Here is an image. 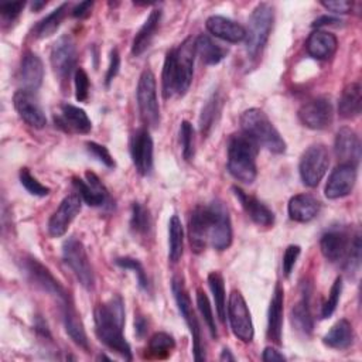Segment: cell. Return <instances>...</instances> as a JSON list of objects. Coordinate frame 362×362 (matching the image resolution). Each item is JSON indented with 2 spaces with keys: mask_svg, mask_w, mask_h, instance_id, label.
Segmentation results:
<instances>
[{
  "mask_svg": "<svg viewBox=\"0 0 362 362\" xmlns=\"http://www.w3.org/2000/svg\"><path fill=\"white\" fill-rule=\"evenodd\" d=\"M232 191H233L235 197L239 199L245 212L249 215V218L255 223H257L259 226H272L274 223L273 211L269 206H266L262 201L246 194L243 189H240L236 185L232 187Z\"/></svg>",
  "mask_w": 362,
  "mask_h": 362,
  "instance_id": "24",
  "label": "cell"
},
{
  "mask_svg": "<svg viewBox=\"0 0 362 362\" xmlns=\"http://www.w3.org/2000/svg\"><path fill=\"white\" fill-rule=\"evenodd\" d=\"M351 233L344 226H334L322 233L320 247L322 256L331 263L345 262L351 250Z\"/></svg>",
  "mask_w": 362,
  "mask_h": 362,
  "instance_id": "13",
  "label": "cell"
},
{
  "mask_svg": "<svg viewBox=\"0 0 362 362\" xmlns=\"http://www.w3.org/2000/svg\"><path fill=\"white\" fill-rule=\"evenodd\" d=\"M86 150H88V153H89L93 158H96L99 163H102V164L106 165L107 168H113V167L116 165V163H115L112 154L109 153V150H107L105 146L98 144V143H95V141H88V143H86Z\"/></svg>",
  "mask_w": 362,
  "mask_h": 362,
  "instance_id": "48",
  "label": "cell"
},
{
  "mask_svg": "<svg viewBox=\"0 0 362 362\" xmlns=\"http://www.w3.org/2000/svg\"><path fill=\"white\" fill-rule=\"evenodd\" d=\"M20 182L21 185L31 194L35 197H47L49 194V188L42 185L34 175H31L28 168H21L20 170Z\"/></svg>",
  "mask_w": 362,
  "mask_h": 362,
  "instance_id": "44",
  "label": "cell"
},
{
  "mask_svg": "<svg viewBox=\"0 0 362 362\" xmlns=\"http://www.w3.org/2000/svg\"><path fill=\"white\" fill-rule=\"evenodd\" d=\"M134 332L139 338H143L144 334L147 332V321L143 315H137L134 318Z\"/></svg>",
  "mask_w": 362,
  "mask_h": 362,
  "instance_id": "57",
  "label": "cell"
},
{
  "mask_svg": "<svg viewBox=\"0 0 362 362\" xmlns=\"http://www.w3.org/2000/svg\"><path fill=\"white\" fill-rule=\"evenodd\" d=\"M305 48L310 57L320 61H325L335 54L338 48V40L334 34L328 31L314 30L307 38Z\"/></svg>",
  "mask_w": 362,
  "mask_h": 362,
  "instance_id": "29",
  "label": "cell"
},
{
  "mask_svg": "<svg viewBox=\"0 0 362 362\" xmlns=\"http://www.w3.org/2000/svg\"><path fill=\"white\" fill-rule=\"evenodd\" d=\"M180 141L182 147V156L185 160H191L195 153L194 147V127L189 122L184 120L180 126Z\"/></svg>",
  "mask_w": 362,
  "mask_h": 362,
  "instance_id": "45",
  "label": "cell"
},
{
  "mask_svg": "<svg viewBox=\"0 0 362 362\" xmlns=\"http://www.w3.org/2000/svg\"><path fill=\"white\" fill-rule=\"evenodd\" d=\"M283 305L284 291L280 284H276L267 314V337L272 342L280 345L283 335Z\"/></svg>",
  "mask_w": 362,
  "mask_h": 362,
  "instance_id": "25",
  "label": "cell"
},
{
  "mask_svg": "<svg viewBox=\"0 0 362 362\" xmlns=\"http://www.w3.org/2000/svg\"><path fill=\"white\" fill-rule=\"evenodd\" d=\"M62 257L81 286L86 290H92L95 286V276L83 243L76 238H68L62 245Z\"/></svg>",
  "mask_w": 362,
  "mask_h": 362,
  "instance_id": "8",
  "label": "cell"
},
{
  "mask_svg": "<svg viewBox=\"0 0 362 362\" xmlns=\"http://www.w3.org/2000/svg\"><path fill=\"white\" fill-rule=\"evenodd\" d=\"M130 228L137 235H148L151 228L150 212L140 202H133L132 215H130Z\"/></svg>",
  "mask_w": 362,
  "mask_h": 362,
  "instance_id": "40",
  "label": "cell"
},
{
  "mask_svg": "<svg viewBox=\"0 0 362 362\" xmlns=\"http://www.w3.org/2000/svg\"><path fill=\"white\" fill-rule=\"evenodd\" d=\"M221 110V99L218 93H212L211 98L205 102L201 116H199V130L204 136H206L214 126V122L216 120V116Z\"/></svg>",
  "mask_w": 362,
  "mask_h": 362,
  "instance_id": "39",
  "label": "cell"
},
{
  "mask_svg": "<svg viewBox=\"0 0 362 362\" xmlns=\"http://www.w3.org/2000/svg\"><path fill=\"white\" fill-rule=\"evenodd\" d=\"M341 291H342V279L337 277L334 284L331 286L328 298H327V301L324 303V305L321 308V318H328V317H331L334 314V311L337 310V305L339 303Z\"/></svg>",
  "mask_w": 362,
  "mask_h": 362,
  "instance_id": "46",
  "label": "cell"
},
{
  "mask_svg": "<svg viewBox=\"0 0 362 362\" xmlns=\"http://www.w3.org/2000/svg\"><path fill=\"white\" fill-rule=\"evenodd\" d=\"M321 4L332 11V13H338V14H345L349 13L352 8V1L349 0H328V1H321Z\"/></svg>",
  "mask_w": 362,
  "mask_h": 362,
  "instance_id": "53",
  "label": "cell"
},
{
  "mask_svg": "<svg viewBox=\"0 0 362 362\" xmlns=\"http://www.w3.org/2000/svg\"><path fill=\"white\" fill-rule=\"evenodd\" d=\"M51 66L61 81L71 78L76 68V47L69 35L59 37L51 48Z\"/></svg>",
  "mask_w": 362,
  "mask_h": 362,
  "instance_id": "14",
  "label": "cell"
},
{
  "mask_svg": "<svg viewBox=\"0 0 362 362\" xmlns=\"http://www.w3.org/2000/svg\"><path fill=\"white\" fill-rule=\"evenodd\" d=\"M13 103L18 116L31 127L42 129L47 124V117L34 92L27 89L17 90L13 96Z\"/></svg>",
  "mask_w": 362,
  "mask_h": 362,
  "instance_id": "18",
  "label": "cell"
},
{
  "mask_svg": "<svg viewBox=\"0 0 362 362\" xmlns=\"http://www.w3.org/2000/svg\"><path fill=\"white\" fill-rule=\"evenodd\" d=\"M66 11H68V3H62L55 10H52L48 16H45L34 27V37L47 38V37L52 35L58 30V27L61 25L64 17L66 16Z\"/></svg>",
  "mask_w": 362,
  "mask_h": 362,
  "instance_id": "36",
  "label": "cell"
},
{
  "mask_svg": "<svg viewBox=\"0 0 362 362\" xmlns=\"http://www.w3.org/2000/svg\"><path fill=\"white\" fill-rule=\"evenodd\" d=\"M208 284H209V288H211L212 296H214V300H215V307H216L218 317H219L221 322H225V317H226L225 284H223V279H222L221 273H218V272L209 273V276H208Z\"/></svg>",
  "mask_w": 362,
  "mask_h": 362,
  "instance_id": "38",
  "label": "cell"
},
{
  "mask_svg": "<svg viewBox=\"0 0 362 362\" xmlns=\"http://www.w3.org/2000/svg\"><path fill=\"white\" fill-rule=\"evenodd\" d=\"M160 21H161V10L156 8L148 14L144 24L140 27V30L136 33V35L133 38L132 54L134 57L141 55L150 47L151 40L156 35V31L160 25Z\"/></svg>",
  "mask_w": 362,
  "mask_h": 362,
  "instance_id": "31",
  "label": "cell"
},
{
  "mask_svg": "<svg viewBox=\"0 0 362 362\" xmlns=\"http://www.w3.org/2000/svg\"><path fill=\"white\" fill-rule=\"evenodd\" d=\"M195 51L199 55L201 61L206 65H216L219 64L228 54V49L223 48L221 44L215 42L209 35L201 34L195 40Z\"/></svg>",
  "mask_w": 362,
  "mask_h": 362,
  "instance_id": "34",
  "label": "cell"
},
{
  "mask_svg": "<svg viewBox=\"0 0 362 362\" xmlns=\"http://www.w3.org/2000/svg\"><path fill=\"white\" fill-rule=\"evenodd\" d=\"M93 7V1H82L79 4H76L72 10V16L76 18H83L88 17L90 14V10Z\"/></svg>",
  "mask_w": 362,
  "mask_h": 362,
  "instance_id": "54",
  "label": "cell"
},
{
  "mask_svg": "<svg viewBox=\"0 0 362 362\" xmlns=\"http://www.w3.org/2000/svg\"><path fill=\"white\" fill-rule=\"evenodd\" d=\"M195 55V40L192 37H187L177 48L167 52L161 75L163 96L165 99L187 93L192 82Z\"/></svg>",
  "mask_w": 362,
  "mask_h": 362,
  "instance_id": "1",
  "label": "cell"
},
{
  "mask_svg": "<svg viewBox=\"0 0 362 362\" xmlns=\"http://www.w3.org/2000/svg\"><path fill=\"white\" fill-rule=\"evenodd\" d=\"M300 252H301V247L298 245H290L287 246V249L284 250V255H283V262H281V267H283V273L286 277L290 276L298 256H300Z\"/></svg>",
  "mask_w": 362,
  "mask_h": 362,
  "instance_id": "50",
  "label": "cell"
},
{
  "mask_svg": "<svg viewBox=\"0 0 362 362\" xmlns=\"http://www.w3.org/2000/svg\"><path fill=\"white\" fill-rule=\"evenodd\" d=\"M205 25L212 35L228 42H239L246 37V30L242 24L223 16H211Z\"/></svg>",
  "mask_w": 362,
  "mask_h": 362,
  "instance_id": "26",
  "label": "cell"
},
{
  "mask_svg": "<svg viewBox=\"0 0 362 362\" xmlns=\"http://www.w3.org/2000/svg\"><path fill=\"white\" fill-rule=\"evenodd\" d=\"M95 331L100 342L119 354L126 361H132V349L123 335L124 305L120 296H113L109 301L99 304L95 311Z\"/></svg>",
  "mask_w": 362,
  "mask_h": 362,
  "instance_id": "2",
  "label": "cell"
},
{
  "mask_svg": "<svg viewBox=\"0 0 362 362\" xmlns=\"http://www.w3.org/2000/svg\"><path fill=\"white\" fill-rule=\"evenodd\" d=\"M175 341L167 332H156L148 341V351L157 358H165L174 349Z\"/></svg>",
  "mask_w": 362,
  "mask_h": 362,
  "instance_id": "41",
  "label": "cell"
},
{
  "mask_svg": "<svg viewBox=\"0 0 362 362\" xmlns=\"http://www.w3.org/2000/svg\"><path fill=\"white\" fill-rule=\"evenodd\" d=\"M55 123L65 132L72 133H89L92 129V122L86 112L71 103H64L59 107V113L55 115Z\"/></svg>",
  "mask_w": 362,
  "mask_h": 362,
  "instance_id": "23",
  "label": "cell"
},
{
  "mask_svg": "<svg viewBox=\"0 0 362 362\" xmlns=\"http://www.w3.org/2000/svg\"><path fill=\"white\" fill-rule=\"evenodd\" d=\"M25 3L24 1H16V3H7L0 6V14L7 21H14L20 13L23 11Z\"/></svg>",
  "mask_w": 362,
  "mask_h": 362,
  "instance_id": "51",
  "label": "cell"
},
{
  "mask_svg": "<svg viewBox=\"0 0 362 362\" xmlns=\"http://www.w3.org/2000/svg\"><path fill=\"white\" fill-rule=\"evenodd\" d=\"M257 144L243 132L233 134L228 143V170L233 178L252 184L257 175Z\"/></svg>",
  "mask_w": 362,
  "mask_h": 362,
  "instance_id": "3",
  "label": "cell"
},
{
  "mask_svg": "<svg viewBox=\"0 0 362 362\" xmlns=\"http://www.w3.org/2000/svg\"><path fill=\"white\" fill-rule=\"evenodd\" d=\"M359 264H361V238H359V233H356L352 239L349 255L345 259L346 273H349V274L355 273L359 269Z\"/></svg>",
  "mask_w": 362,
  "mask_h": 362,
  "instance_id": "49",
  "label": "cell"
},
{
  "mask_svg": "<svg viewBox=\"0 0 362 362\" xmlns=\"http://www.w3.org/2000/svg\"><path fill=\"white\" fill-rule=\"evenodd\" d=\"M334 148L341 163L358 167L361 160V140L351 127H341L337 132Z\"/></svg>",
  "mask_w": 362,
  "mask_h": 362,
  "instance_id": "22",
  "label": "cell"
},
{
  "mask_svg": "<svg viewBox=\"0 0 362 362\" xmlns=\"http://www.w3.org/2000/svg\"><path fill=\"white\" fill-rule=\"evenodd\" d=\"M208 243L216 250H225L232 243V223L228 208L222 201L215 199L209 205Z\"/></svg>",
  "mask_w": 362,
  "mask_h": 362,
  "instance_id": "10",
  "label": "cell"
},
{
  "mask_svg": "<svg viewBox=\"0 0 362 362\" xmlns=\"http://www.w3.org/2000/svg\"><path fill=\"white\" fill-rule=\"evenodd\" d=\"M184 250V229L177 215H173L168 222V257L171 262H178Z\"/></svg>",
  "mask_w": 362,
  "mask_h": 362,
  "instance_id": "37",
  "label": "cell"
},
{
  "mask_svg": "<svg viewBox=\"0 0 362 362\" xmlns=\"http://www.w3.org/2000/svg\"><path fill=\"white\" fill-rule=\"evenodd\" d=\"M82 199L78 194H71L62 199L58 209L51 215L47 229L49 236L61 238L68 230L71 222L81 212Z\"/></svg>",
  "mask_w": 362,
  "mask_h": 362,
  "instance_id": "17",
  "label": "cell"
},
{
  "mask_svg": "<svg viewBox=\"0 0 362 362\" xmlns=\"http://www.w3.org/2000/svg\"><path fill=\"white\" fill-rule=\"evenodd\" d=\"M72 182L78 189V195L82 201H85L89 206H102L109 199V192L103 182L98 178L96 174L86 171L85 180L79 177H74Z\"/></svg>",
  "mask_w": 362,
  "mask_h": 362,
  "instance_id": "21",
  "label": "cell"
},
{
  "mask_svg": "<svg viewBox=\"0 0 362 362\" xmlns=\"http://www.w3.org/2000/svg\"><path fill=\"white\" fill-rule=\"evenodd\" d=\"M355 332L352 328V324L342 318L337 321L331 329L324 335L322 342L324 345L332 348V349H346L354 344Z\"/></svg>",
  "mask_w": 362,
  "mask_h": 362,
  "instance_id": "33",
  "label": "cell"
},
{
  "mask_svg": "<svg viewBox=\"0 0 362 362\" xmlns=\"http://www.w3.org/2000/svg\"><path fill=\"white\" fill-rule=\"evenodd\" d=\"M44 78V65L40 57L31 51L24 52L21 58L20 65V82L23 85V89L27 90H37Z\"/></svg>",
  "mask_w": 362,
  "mask_h": 362,
  "instance_id": "27",
  "label": "cell"
},
{
  "mask_svg": "<svg viewBox=\"0 0 362 362\" xmlns=\"http://www.w3.org/2000/svg\"><path fill=\"white\" fill-rule=\"evenodd\" d=\"M119 68H120V55H119L117 49L113 48V49L110 51L109 65H107V71H106V75H105V83H106V86H109L110 82L115 79V76H116L117 72H119Z\"/></svg>",
  "mask_w": 362,
  "mask_h": 362,
  "instance_id": "52",
  "label": "cell"
},
{
  "mask_svg": "<svg viewBox=\"0 0 362 362\" xmlns=\"http://www.w3.org/2000/svg\"><path fill=\"white\" fill-rule=\"evenodd\" d=\"M291 322L303 335L308 337L313 332L314 321L310 311V293L305 290L303 298L291 308Z\"/></svg>",
  "mask_w": 362,
  "mask_h": 362,
  "instance_id": "35",
  "label": "cell"
},
{
  "mask_svg": "<svg viewBox=\"0 0 362 362\" xmlns=\"http://www.w3.org/2000/svg\"><path fill=\"white\" fill-rule=\"evenodd\" d=\"M45 4H47V1H34L31 6H33V10L37 11V10H40L41 7H44Z\"/></svg>",
  "mask_w": 362,
  "mask_h": 362,
  "instance_id": "60",
  "label": "cell"
},
{
  "mask_svg": "<svg viewBox=\"0 0 362 362\" xmlns=\"http://www.w3.org/2000/svg\"><path fill=\"white\" fill-rule=\"evenodd\" d=\"M23 269L34 286H37L40 290L44 293L54 296L55 298L59 300L61 304L71 301L69 293L64 288V286L52 276V273L41 264L37 259L27 256L23 259Z\"/></svg>",
  "mask_w": 362,
  "mask_h": 362,
  "instance_id": "11",
  "label": "cell"
},
{
  "mask_svg": "<svg viewBox=\"0 0 362 362\" xmlns=\"http://www.w3.org/2000/svg\"><path fill=\"white\" fill-rule=\"evenodd\" d=\"M356 165L348 163H341L337 165L325 184V197L329 199H338L349 195L356 181Z\"/></svg>",
  "mask_w": 362,
  "mask_h": 362,
  "instance_id": "19",
  "label": "cell"
},
{
  "mask_svg": "<svg viewBox=\"0 0 362 362\" xmlns=\"http://www.w3.org/2000/svg\"><path fill=\"white\" fill-rule=\"evenodd\" d=\"M209 230V208L208 205H198L192 209L188 221V238L195 253L205 250L208 245Z\"/></svg>",
  "mask_w": 362,
  "mask_h": 362,
  "instance_id": "20",
  "label": "cell"
},
{
  "mask_svg": "<svg viewBox=\"0 0 362 362\" xmlns=\"http://www.w3.org/2000/svg\"><path fill=\"white\" fill-rule=\"evenodd\" d=\"M221 361H235V356L230 354V351L228 348H223L222 352H221V356H219Z\"/></svg>",
  "mask_w": 362,
  "mask_h": 362,
  "instance_id": "59",
  "label": "cell"
},
{
  "mask_svg": "<svg viewBox=\"0 0 362 362\" xmlns=\"http://www.w3.org/2000/svg\"><path fill=\"white\" fill-rule=\"evenodd\" d=\"M115 263L122 267V269H126V270H133V273L136 274L137 277V284L141 290L144 291H148L150 290V283H148V279H147V274L141 266V263L137 260V259H133V257H117L115 260Z\"/></svg>",
  "mask_w": 362,
  "mask_h": 362,
  "instance_id": "42",
  "label": "cell"
},
{
  "mask_svg": "<svg viewBox=\"0 0 362 362\" xmlns=\"http://www.w3.org/2000/svg\"><path fill=\"white\" fill-rule=\"evenodd\" d=\"M171 290L178 307V311L181 317L184 318L187 327L189 328L191 337H192V352H194V359L197 362H201L205 359V348L202 344V337H201V328L198 318L195 315V311L192 308L191 298L188 296V291L185 288L184 280L180 276H175L171 281Z\"/></svg>",
  "mask_w": 362,
  "mask_h": 362,
  "instance_id": "6",
  "label": "cell"
},
{
  "mask_svg": "<svg viewBox=\"0 0 362 362\" xmlns=\"http://www.w3.org/2000/svg\"><path fill=\"white\" fill-rule=\"evenodd\" d=\"M137 106L141 120L147 127H157L160 124V106L157 99L156 76L150 69H144L140 74L137 83Z\"/></svg>",
  "mask_w": 362,
  "mask_h": 362,
  "instance_id": "7",
  "label": "cell"
},
{
  "mask_svg": "<svg viewBox=\"0 0 362 362\" xmlns=\"http://www.w3.org/2000/svg\"><path fill=\"white\" fill-rule=\"evenodd\" d=\"M301 123L313 130H324L331 126L334 119L332 105L327 98H315L305 102L298 110Z\"/></svg>",
  "mask_w": 362,
  "mask_h": 362,
  "instance_id": "15",
  "label": "cell"
},
{
  "mask_svg": "<svg viewBox=\"0 0 362 362\" xmlns=\"http://www.w3.org/2000/svg\"><path fill=\"white\" fill-rule=\"evenodd\" d=\"M240 127L242 132L257 146H262L276 154L286 151V141L262 109L252 107L245 110L240 115Z\"/></svg>",
  "mask_w": 362,
  "mask_h": 362,
  "instance_id": "4",
  "label": "cell"
},
{
  "mask_svg": "<svg viewBox=\"0 0 362 362\" xmlns=\"http://www.w3.org/2000/svg\"><path fill=\"white\" fill-rule=\"evenodd\" d=\"M61 311H62V321L66 334L69 338L85 352L89 351V341L82 324V320L76 311V308L72 304V300L68 303L61 304Z\"/></svg>",
  "mask_w": 362,
  "mask_h": 362,
  "instance_id": "30",
  "label": "cell"
},
{
  "mask_svg": "<svg viewBox=\"0 0 362 362\" xmlns=\"http://www.w3.org/2000/svg\"><path fill=\"white\" fill-rule=\"evenodd\" d=\"M35 329L37 332H40L41 335H45V337H49V329H48V325L47 322L41 318V317H37V321H35Z\"/></svg>",
  "mask_w": 362,
  "mask_h": 362,
  "instance_id": "58",
  "label": "cell"
},
{
  "mask_svg": "<svg viewBox=\"0 0 362 362\" xmlns=\"http://www.w3.org/2000/svg\"><path fill=\"white\" fill-rule=\"evenodd\" d=\"M287 209L291 221L305 223L318 215L321 202L311 194H297L290 198Z\"/></svg>",
  "mask_w": 362,
  "mask_h": 362,
  "instance_id": "28",
  "label": "cell"
},
{
  "mask_svg": "<svg viewBox=\"0 0 362 362\" xmlns=\"http://www.w3.org/2000/svg\"><path fill=\"white\" fill-rule=\"evenodd\" d=\"M262 359L264 362H273V361H286V356L283 354H280L277 349L272 348V346H267L264 348L263 351V355H262Z\"/></svg>",
  "mask_w": 362,
  "mask_h": 362,
  "instance_id": "55",
  "label": "cell"
},
{
  "mask_svg": "<svg viewBox=\"0 0 362 362\" xmlns=\"http://www.w3.org/2000/svg\"><path fill=\"white\" fill-rule=\"evenodd\" d=\"M329 165V153L324 144L310 146L301 156L298 171L304 185L314 188L324 178Z\"/></svg>",
  "mask_w": 362,
  "mask_h": 362,
  "instance_id": "9",
  "label": "cell"
},
{
  "mask_svg": "<svg viewBox=\"0 0 362 362\" xmlns=\"http://www.w3.org/2000/svg\"><path fill=\"white\" fill-rule=\"evenodd\" d=\"M197 305H198V310H199L205 324L208 325L211 337L215 339L218 337V331H216V325H215V317L212 314V307L209 304V300H208L205 291H202L201 288L197 290Z\"/></svg>",
  "mask_w": 362,
  "mask_h": 362,
  "instance_id": "43",
  "label": "cell"
},
{
  "mask_svg": "<svg viewBox=\"0 0 362 362\" xmlns=\"http://www.w3.org/2000/svg\"><path fill=\"white\" fill-rule=\"evenodd\" d=\"M228 318H229L230 329L238 339H240L242 342H250L253 339L255 331H253L250 311L247 308V304L243 296L236 290H233L229 294Z\"/></svg>",
  "mask_w": 362,
  "mask_h": 362,
  "instance_id": "12",
  "label": "cell"
},
{
  "mask_svg": "<svg viewBox=\"0 0 362 362\" xmlns=\"http://www.w3.org/2000/svg\"><path fill=\"white\" fill-rule=\"evenodd\" d=\"M338 23H342L339 18L337 17H331V16H321L318 17L314 23H313V27H317V30L320 27H325V25H334V24H338Z\"/></svg>",
  "mask_w": 362,
  "mask_h": 362,
  "instance_id": "56",
  "label": "cell"
},
{
  "mask_svg": "<svg viewBox=\"0 0 362 362\" xmlns=\"http://www.w3.org/2000/svg\"><path fill=\"white\" fill-rule=\"evenodd\" d=\"M74 82H75V98L78 102H85L89 96V78L88 74L82 68H76L74 72Z\"/></svg>",
  "mask_w": 362,
  "mask_h": 362,
  "instance_id": "47",
  "label": "cell"
},
{
  "mask_svg": "<svg viewBox=\"0 0 362 362\" xmlns=\"http://www.w3.org/2000/svg\"><path fill=\"white\" fill-rule=\"evenodd\" d=\"M274 10L269 3H259L250 14L249 28L246 31V54L250 59L257 58L267 44L273 28Z\"/></svg>",
  "mask_w": 362,
  "mask_h": 362,
  "instance_id": "5",
  "label": "cell"
},
{
  "mask_svg": "<svg viewBox=\"0 0 362 362\" xmlns=\"http://www.w3.org/2000/svg\"><path fill=\"white\" fill-rule=\"evenodd\" d=\"M132 161L141 175H148L153 170V139L147 127L137 129L130 139Z\"/></svg>",
  "mask_w": 362,
  "mask_h": 362,
  "instance_id": "16",
  "label": "cell"
},
{
  "mask_svg": "<svg viewBox=\"0 0 362 362\" xmlns=\"http://www.w3.org/2000/svg\"><path fill=\"white\" fill-rule=\"evenodd\" d=\"M362 109V88L359 82L346 85L338 102V113L344 119H354L359 116Z\"/></svg>",
  "mask_w": 362,
  "mask_h": 362,
  "instance_id": "32",
  "label": "cell"
}]
</instances>
